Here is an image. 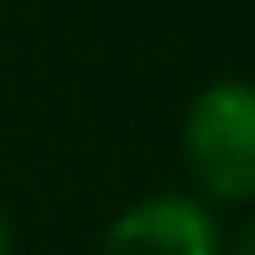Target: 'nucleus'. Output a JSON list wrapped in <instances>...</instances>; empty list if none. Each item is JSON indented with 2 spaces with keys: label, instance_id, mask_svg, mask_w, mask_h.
Masks as SVG:
<instances>
[{
  "label": "nucleus",
  "instance_id": "obj_2",
  "mask_svg": "<svg viewBox=\"0 0 255 255\" xmlns=\"http://www.w3.org/2000/svg\"><path fill=\"white\" fill-rule=\"evenodd\" d=\"M94 255H224L219 208L193 193H146L99 229Z\"/></svg>",
  "mask_w": 255,
  "mask_h": 255
},
{
  "label": "nucleus",
  "instance_id": "obj_1",
  "mask_svg": "<svg viewBox=\"0 0 255 255\" xmlns=\"http://www.w3.org/2000/svg\"><path fill=\"white\" fill-rule=\"evenodd\" d=\"M177 151L193 177V198L208 208L255 203V78H214L188 99Z\"/></svg>",
  "mask_w": 255,
  "mask_h": 255
},
{
  "label": "nucleus",
  "instance_id": "obj_3",
  "mask_svg": "<svg viewBox=\"0 0 255 255\" xmlns=\"http://www.w3.org/2000/svg\"><path fill=\"white\" fill-rule=\"evenodd\" d=\"M224 255H255V203L240 214L235 229H224Z\"/></svg>",
  "mask_w": 255,
  "mask_h": 255
},
{
  "label": "nucleus",
  "instance_id": "obj_4",
  "mask_svg": "<svg viewBox=\"0 0 255 255\" xmlns=\"http://www.w3.org/2000/svg\"><path fill=\"white\" fill-rule=\"evenodd\" d=\"M0 255H16V224H10L5 203H0Z\"/></svg>",
  "mask_w": 255,
  "mask_h": 255
}]
</instances>
